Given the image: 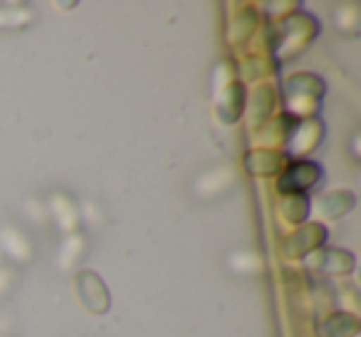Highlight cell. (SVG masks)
<instances>
[]
</instances>
